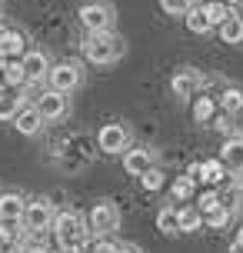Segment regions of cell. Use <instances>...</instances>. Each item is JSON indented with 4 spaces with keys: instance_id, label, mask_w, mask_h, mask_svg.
Here are the masks:
<instances>
[{
    "instance_id": "836d02e7",
    "label": "cell",
    "mask_w": 243,
    "mask_h": 253,
    "mask_svg": "<svg viewBox=\"0 0 243 253\" xmlns=\"http://www.w3.org/2000/svg\"><path fill=\"white\" fill-rule=\"evenodd\" d=\"M210 124H213V130H220V133H230V114H223V117H213Z\"/></svg>"
},
{
    "instance_id": "603a6c76",
    "label": "cell",
    "mask_w": 243,
    "mask_h": 253,
    "mask_svg": "<svg viewBox=\"0 0 243 253\" xmlns=\"http://www.w3.org/2000/svg\"><path fill=\"white\" fill-rule=\"evenodd\" d=\"M177 216H180V233H197V230H200V223H203L200 207H180Z\"/></svg>"
},
{
    "instance_id": "e0dca14e",
    "label": "cell",
    "mask_w": 243,
    "mask_h": 253,
    "mask_svg": "<svg viewBox=\"0 0 243 253\" xmlns=\"http://www.w3.org/2000/svg\"><path fill=\"white\" fill-rule=\"evenodd\" d=\"M217 30H220V40H223V43H230V47L243 43V17H240L237 10H233L230 17H227V20L217 27Z\"/></svg>"
},
{
    "instance_id": "7c38bea8",
    "label": "cell",
    "mask_w": 243,
    "mask_h": 253,
    "mask_svg": "<svg viewBox=\"0 0 243 253\" xmlns=\"http://www.w3.org/2000/svg\"><path fill=\"white\" fill-rule=\"evenodd\" d=\"M220 160L227 164V170H230V173L243 177V137H227L223 150H220Z\"/></svg>"
},
{
    "instance_id": "277c9868",
    "label": "cell",
    "mask_w": 243,
    "mask_h": 253,
    "mask_svg": "<svg viewBox=\"0 0 243 253\" xmlns=\"http://www.w3.org/2000/svg\"><path fill=\"white\" fill-rule=\"evenodd\" d=\"M53 220H57V210H53V203L50 200H30L27 203V210H24V230H30V233H43V230H50L53 227Z\"/></svg>"
},
{
    "instance_id": "5bb4252c",
    "label": "cell",
    "mask_w": 243,
    "mask_h": 253,
    "mask_svg": "<svg viewBox=\"0 0 243 253\" xmlns=\"http://www.w3.org/2000/svg\"><path fill=\"white\" fill-rule=\"evenodd\" d=\"M227 173H230V170H227L223 160H203V164H200V177H197V180L206 183V187H223Z\"/></svg>"
},
{
    "instance_id": "6da1fadb",
    "label": "cell",
    "mask_w": 243,
    "mask_h": 253,
    "mask_svg": "<svg viewBox=\"0 0 243 253\" xmlns=\"http://www.w3.org/2000/svg\"><path fill=\"white\" fill-rule=\"evenodd\" d=\"M53 240L64 253H80L87 247L90 240V227H87V216L74 213V210H64V213H57L53 220Z\"/></svg>"
},
{
    "instance_id": "4fadbf2b",
    "label": "cell",
    "mask_w": 243,
    "mask_h": 253,
    "mask_svg": "<svg viewBox=\"0 0 243 253\" xmlns=\"http://www.w3.org/2000/svg\"><path fill=\"white\" fill-rule=\"evenodd\" d=\"M24 53H27V37L24 34L0 27V57L7 60V57H24Z\"/></svg>"
},
{
    "instance_id": "484cf974",
    "label": "cell",
    "mask_w": 243,
    "mask_h": 253,
    "mask_svg": "<svg viewBox=\"0 0 243 253\" xmlns=\"http://www.w3.org/2000/svg\"><path fill=\"white\" fill-rule=\"evenodd\" d=\"M203 10H206V17H210V24H213V27H220L233 13L227 0H203Z\"/></svg>"
},
{
    "instance_id": "f1b7e54d",
    "label": "cell",
    "mask_w": 243,
    "mask_h": 253,
    "mask_svg": "<svg viewBox=\"0 0 243 253\" xmlns=\"http://www.w3.org/2000/svg\"><path fill=\"white\" fill-rule=\"evenodd\" d=\"M240 200H243V187H237V183L220 187V203H227L230 210H240Z\"/></svg>"
},
{
    "instance_id": "cb8c5ba5",
    "label": "cell",
    "mask_w": 243,
    "mask_h": 253,
    "mask_svg": "<svg viewBox=\"0 0 243 253\" xmlns=\"http://www.w3.org/2000/svg\"><path fill=\"white\" fill-rule=\"evenodd\" d=\"M230 220H233V210L227 207V203H217L210 213H203V223L210 230H223V227H230Z\"/></svg>"
},
{
    "instance_id": "f546056e",
    "label": "cell",
    "mask_w": 243,
    "mask_h": 253,
    "mask_svg": "<svg viewBox=\"0 0 243 253\" xmlns=\"http://www.w3.org/2000/svg\"><path fill=\"white\" fill-rule=\"evenodd\" d=\"M193 7V0H160V10L170 17H187V10Z\"/></svg>"
},
{
    "instance_id": "4dcf8cb0",
    "label": "cell",
    "mask_w": 243,
    "mask_h": 253,
    "mask_svg": "<svg viewBox=\"0 0 243 253\" xmlns=\"http://www.w3.org/2000/svg\"><path fill=\"white\" fill-rule=\"evenodd\" d=\"M193 183H197L193 177H177L173 180V197H177V200H190L193 197Z\"/></svg>"
},
{
    "instance_id": "83f0119b",
    "label": "cell",
    "mask_w": 243,
    "mask_h": 253,
    "mask_svg": "<svg viewBox=\"0 0 243 253\" xmlns=\"http://www.w3.org/2000/svg\"><path fill=\"white\" fill-rule=\"evenodd\" d=\"M166 177H163V170H157V167H150V170H143L140 173V187L147 190V193H157V190H163Z\"/></svg>"
},
{
    "instance_id": "7402d4cb",
    "label": "cell",
    "mask_w": 243,
    "mask_h": 253,
    "mask_svg": "<svg viewBox=\"0 0 243 253\" xmlns=\"http://www.w3.org/2000/svg\"><path fill=\"white\" fill-rule=\"evenodd\" d=\"M217 107L220 103L213 97H193V120L197 124H210L213 117H217Z\"/></svg>"
},
{
    "instance_id": "44dd1931",
    "label": "cell",
    "mask_w": 243,
    "mask_h": 253,
    "mask_svg": "<svg viewBox=\"0 0 243 253\" xmlns=\"http://www.w3.org/2000/svg\"><path fill=\"white\" fill-rule=\"evenodd\" d=\"M157 230H160V233H166V237H177V233H180L177 207H160V210H157Z\"/></svg>"
},
{
    "instance_id": "e575fe53",
    "label": "cell",
    "mask_w": 243,
    "mask_h": 253,
    "mask_svg": "<svg viewBox=\"0 0 243 253\" xmlns=\"http://www.w3.org/2000/svg\"><path fill=\"white\" fill-rule=\"evenodd\" d=\"M187 177H193V180L200 177V164H190V167H187Z\"/></svg>"
},
{
    "instance_id": "d6a6232c",
    "label": "cell",
    "mask_w": 243,
    "mask_h": 253,
    "mask_svg": "<svg viewBox=\"0 0 243 253\" xmlns=\"http://www.w3.org/2000/svg\"><path fill=\"white\" fill-rule=\"evenodd\" d=\"M90 253H120V243H114V240H107V237H100V240L90 247Z\"/></svg>"
},
{
    "instance_id": "9c48e42d",
    "label": "cell",
    "mask_w": 243,
    "mask_h": 253,
    "mask_svg": "<svg viewBox=\"0 0 243 253\" xmlns=\"http://www.w3.org/2000/svg\"><path fill=\"white\" fill-rule=\"evenodd\" d=\"M203 84V77L197 67H180L177 74L170 77V90H173V97H193L197 90Z\"/></svg>"
},
{
    "instance_id": "4316f807",
    "label": "cell",
    "mask_w": 243,
    "mask_h": 253,
    "mask_svg": "<svg viewBox=\"0 0 243 253\" xmlns=\"http://www.w3.org/2000/svg\"><path fill=\"white\" fill-rule=\"evenodd\" d=\"M20 107H24V103H20V97H17V93H10V90H0V120H13Z\"/></svg>"
},
{
    "instance_id": "ba28073f",
    "label": "cell",
    "mask_w": 243,
    "mask_h": 253,
    "mask_svg": "<svg viewBox=\"0 0 243 253\" xmlns=\"http://www.w3.org/2000/svg\"><path fill=\"white\" fill-rule=\"evenodd\" d=\"M127 143H130V133H127V126H120V124H103L100 133H97V147L103 153H123Z\"/></svg>"
},
{
    "instance_id": "d6986e66",
    "label": "cell",
    "mask_w": 243,
    "mask_h": 253,
    "mask_svg": "<svg viewBox=\"0 0 243 253\" xmlns=\"http://www.w3.org/2000/svg\"><path fill=\"white\" fill-rule=\"evenodd\" d=\"M183 24H187L190 34H210V30H213V24H210V17H206V10H203V3H200V7L193 3L190 10H187V17H183Z\"/></svg>"
},
{
    "instance_id": "7a4b0ae2",
    "label": "cell",
    "mask_w": 243,
    "mask_h": 253,
    "mask_svg": "<svg viewBox=\"0 0 243 253\" xmlns=\"http://www.w3.org/2000/svg\"><path fill=\"white\" fill-rule=\"evenodd\" d=\"M80 47H83V57H87L90 63H100V67H107V63H117L120 57H123V50H127V43H123V37H117L114 30L87 34Z\"/></svg>"
},
{
    "instance_id": "8fae6325",
    "label": "cell",
    "mask_w": 243,
    "mask_h": 253,
    "mask_svg": "<svg viewBox=\"0 0 243 253\" xmlns=\"http://www.w3.org/2000/svg\"><path fill=\"white\" fill-rule=\"evenodd\" d=\"M20 60H24L27 84H40V80H47V74H50V63H47V57H43L40 50H27Z\"/></svg>"
},
{
    "instance_id": "52a82bcc",
    "label": "cell",
    "mask_w": 243,
    "mask_h": 253,
    "mask_svg": "<svg viewBox=\"0 0 243 253\" xmlns=\"http://www.w3.org/2000/svg\"><path fill=\"white\" fill-rule=\"evenodd\" d=\"M37 110L43 114V120H64L67 110H70V100H67L64 90H43L37 97Z\"/></svg>"
},
{
    "instance_id": "30bf717a",
    "label": "cell",
    "mask_w": 243,
    "mask_h": 253,
    "mask_svg": "<svg viewBox=\"0 0 243 253\" xmlns=\"http://www.w3.org/2000/svg\"><path fill=\"white\" fill-rule=\"evenodd\" d=\"M43 124H47V120H43V114L37 110V103H34V107H20V110H17V117H13L17 133H24V137H37Z\"/></svg>"
},
{
    "instance_id": "9a60e30c",
    "label": "cell",
    "mask_w": 243,
    "mask_h": 253,
    "mask_svg": "<svg viewBox=\"0 0 243 253\" xmlns=\"http://www.w3.org/2000/svg\"><path fill=\"white\" fill-rule=\"evenodd\" d=\"M0 80H3L7 87H24L27 84L24 60H20V57H7V60L0 63Z\"/></svg>"
},
{
    "instance_id": "8d00e7d4",
    "label": "cell",
    "mask_w": 243,
    "mask_h": 253,
    "mask_svg": "<svg viewBox=\"0 0 243 253\" xmlns=\"http://www.w3.org/2000/svg\"><path fill=\"white\" fill-rule=\"evenodd\" d=\"M233 247H240V250H243V227L237 230V243H233Z\"/></svg>"
},
{
    "instance_id": "ffe728a7",
    "label": "cell",
    "mask_w": 243,
    "mask_h": 253,
    "mask_svg": "<svg viewBox=\"0 0 243 253\" xmlns=\"http://www.w3.org/2000/svg\"><path fill=\"white\" fill-rule=\"evenodd\" d=\"M20 220H0V253L20 247Z\"/></svg>"
},
{
    "instance_id": "d4e9b609",
    "label": "cell",
    "mask_w": 243,
    "mask_h": 253,
    "mask_svg": "<svg viewBox=\"0 0 243 253\" xmlns=\"http://www.w3.org/2000/svg\"><path fill=\"white\" fill-rule=\"evenodd\" d=\"M220 107H223V114H243V90L240 87H227L223 93H220Z\"/></svg>"
},
{
    "instance_id": "8992f818",
    "label": "cell",
    "mask_w": 243,
    "mask_h": 253,
    "mask_svg": "<svg viewBox=\"0 0 243 253\" xmlns=\"http://www.w3.org/2000/svg\"><path fill=\"white\" fill-rule=\"evenodd\" d=\"M80 24L87 34H100V30H114V7L107 3H83L77 10Z\"/></svg>"
},
{
    "instance_id": "1f68e13d",
    "label": "cell",
    "mask_w": 243,
    "mask_h": 253,
    "mask_svg": "<svg viewBox=\"0 0 243 253\" xmlns=\"http://www.w3.org/2000/svg\"><path fill=\"white\" fill-rule=\"evenodd\" d=\"M220 203V190L217 187H210L206 193H200V200H197V207H200V213H210L213 207Z\"/></svg>"
},
{
    "instance_id": "2e32d148",
    "label": "cell",
    "mask_w": 243,
    "mask_h": 253,
    "mask_svg": "<svg viewBox=\"0 0 243 253\" xmlns=\"http://www.w3.org/2000/svg\"><path fill=\"white\" fill-rule=\"evenodd\" d=\"M150 167H154L150 150H123V170L130 177H140L143 170H150Z\"/></svg>"
},
{
    "instance_id": "5b68a950",
    "label": "cell",
    "mask_w": 243,
    "mask_h": 253,
    "mask_svg": "<svg viewBox=\"0 0 243 253\" xmlns=\"http://www.w3.org/2000/svg\"><path fill=\"white\" fill-rule=\"evenodd\" d=\"M47 80H50L53 90H64V93H70V90H77L80 84H83V67L74 60H60L50 67V74H47Z\"/></svg>"
},
{
    "instance_id": "d590c367",
    "label": "cell",
    "mask_w": 243,
    "mask_h": 253,
    "mask_svg": "<svg viewBox=\"0 0 243 253\" xmlns=\"http://www.w3.org/2000/svg\"><path fill=\"white\" fill-rule=\"evenodd\" d=\"M120 253H143L140 247H130V243H120Z\"/></svg>"
},
{
    "instance_id": "74e56055",
    "label": "cell",
    "mask_w": 243,
    "mask_h": 253,
    "mask_svg": "<svg viewBox=\"0 0 243 253\" xmlns=\"http://www.w3.org/2000/svg\"><path fill=\"white\" fill-rule=\"evenodd\" d=\"M230 253H243V250H240V247H233V250H230Z\"/></svg>"
},
{
    "instance_id": "ac0fdd59",
    "label": "cell",
    "mask_w": 243,
    "mask_h": 253,
    "mask_svg": "<svg viewBox=\"0 0 243 253\" xmlns=\"http://www.w3.org/2000/svg\"><path fill=\"white\" fill-rule=\"evenodd\" d=\"M27 203L20 193H0V220H24Z\"/></svg>"
},
{
    "instance_id": "3957f363",
    "label": "cell",
    "mask_w": 243,
    "mask_h": 253,
    "mask_svg": "<svg viewBox=\"0 0 243 253\" xmlns=\"http://www.w3.org/2000/svg\"><path fill=\"white\" fill-rule=\"evenodd\" d=\"M117 223H120V213H117L114 200H97L90 207L87 213V227L90 233H97V237H107V233H114Z\"/></svg>"
}]
</instances>
